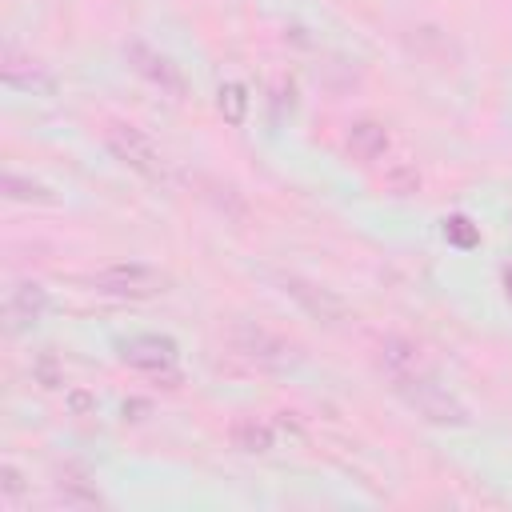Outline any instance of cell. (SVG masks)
I'll list each match as a JSON object with an SVG mask.
<instances>
[{"label":"cell","instance_id":"6da1fadb","mask_svg":"<svg viewBox=\"0 0 512 512\" xmlns=\"http://www.w3.org/2000/svg\"><path fill=\"white\" fill-rule=\"evenodd\" d=\"M392 388H396V396H400L420 420H428V424H440V428H464V424H468L464 400H460L448 384H440L424 364L412 368V372H404V376H396Z\"/></svg>","mask_w":512,"mask_h":512},{"label":"cell","instance_id":"7a4b0ae2","mask_svg":"<svg viewBox=\"0 0 512 512\" xmlns=\"http://www.w3.org/2000/svg\"><path fill=\"white\" fill-rule=\"evenodd\" d=\"M92 288L104 292V296H116V300H152L160 292H168V276L152 264H140V260H120V264H108L92 276Z\"/></svg>","mask_w":512,"mask_h":512},{"label":"cell","instance_id":"3957f363","mask_svg":"<svg viewBox=\"0 0 512 512\" xmlns=\"http://www.w3.org/2000/svg\"><path fill=\"white\" fill-rule=\"evenodd\" d=\"M104 144H108V152H112L124 168L140 172L144 180H164V176H168V164H164L160 148H156L152 136L140 132L136 124H108V128H104Z\"/></svg>","mask_w":512,"mask_h":512},{"label":"cell","instance_id":"277c9868","mask_svg":"<svg viewBox=\"0 0 512 512\" xmlns=\"http://www.w3.org/2000/svg\"><path fill=\"white\" fill-rule=\"evenodd\" d=\"M232 348H236L244 360H252L256 368H288V364L300 360L296 344H288L284 336L268 332L264 324H240V328L232 332Z\"/></svg>","mask_w":512,"mask_h":512},{"label":"cell","instance_id":"5b68a950","mask_svg":"<svg viewBox=\"0 0 512 512\" xmlns=\"http://www.w3.org/2000/svg\"><path fill=\"white\" fill-rule=\"evenodd\" d=\"M124 56H128V64H132L152 88H160V92L172 96V100H184L188 80H184V72H180V64H176L172 56H164L160 48H152V44H144V40H132V44L124 48Z\"/></svg>","mask_w":512,"mask_h":512},{"label":"cell","instance_id":"8992f818","mask_svg":"<svg viewBox=\"0 0 512 512\" xmlns=\"http://www.w3.org/2000/svg\"><path fill=\"white\" fill-rule=\"evenodd\" d=\"M176 340L172 336H156V332H140V336H128L120 344V360L136 372H152V376H164L176 368Z\"/></svg>","mask_w":512,"mask_h":512},{"label":"cell","instance_id":"52a82bcc","mask_svg":"<svg viewBox=\"0 0 512 512\" xmlns=\"http://www.w3.org/2000/svg\"><path fill=\"white\" fill-rule=\"evenodd\" d=\"M44 312H48V292L36 280H16L4 292V328H8V336L32 332L44 320Z\"/></svg>","mask_w":512,"mask_h":512},{"label":"cell","instance_id":"ba28073f","mask_svg":"<svg viewBox=\"0 0 512 512\" xmlns=\"http://www.w3.org/2000/svg\"><path fill=\"white\" fill-rule=\"evenodd\" d=\"M280 288H284L312 320H320V324H340V320L348 316V304H344L332 288H324V284H312V280H304V276H280Z\"/></svg>","mask_w":512,"mask_h":512},{"label":"cell","instance_id":"9c48e42d","mask_svg":"<svg viewBox=\"0 0 512 512\" xmlns=\"http://www.w3.org/2000/svg\"><path fill=\"white\" fill-rule=\"evenodd\" d=\"M4 84L24 96H56V76L32 56H20L12 44L4 48Z\"/></svg>","mask_w":512,"mask_h":512},{"label":"cell","instance_id":"30bf717a","mask_svg":"<svg viewBox=\"0 0 512 512\" xmlns=\"http://www.w3.org/2000/svg\"><path fill=\"white\" fill-rule=\"evenodd\" d=\"M388 144H392V136L380 120H352L348 132H344V152L356 164H376L388 152Z\"/></svg>","mask_w":512,"mask_h":512},{"label":"cell","instance_id":"8fae6325","mask_svg":"<svg viewBox=\"0 0 512 512\" xmlns=\"http://www.w3.org/2000/svg\"><path fill=\"white\" fill-rule=\"evenodd\" d=\"M228 444L244 456H268L276 448V424L260 420V416H240L228 428Z\"/></svg>","mask_w":512,"mask_h":512},{"label":"cell","instance_id":"7c38bea8","mask_svg":"<svg viewBox=\"0 0 512 512\" xmlns=\"http://www.w3.org/2000/svg\"><path fill=\"white\" fill-rule=\"evenodd\" d=\"M424 360H420V348L412 344V340H404V336H388L384 344H380V368L388 372V380H396V376H404V372H412V368H420Z\"/></svg>","mask_w":512,"mask_h":512},{"label":"cell","instance_id":"4fadbf2b","mask_svg":"<svg viewBox=\"0 0 512 512\" xmlns=\"http://www.w3.org/2000/svg\"><path fill=\"white\" fill-rule=\"evenodd\" d=\"M380 188L388 196H416L420 192V172L412 160H392L384 172H380Z\"/></svg>","mask_w":512,"mask_h":512},{"label":"cell","instance_id":"5bb4252c","mask_svg":"<svg viewBox=\"0 0 512 512\" xmlns=\"http://www.w3.org/2000/svg\"><path fill=\"white\" fill-rule=\"evenodd\" d=\"M56 496L64 500V504H72V508H80V504H100V492L88 484V476L84 472H76V468H64L60 476H56Z\"/></svg>","mask_w":512,"mask_h":512},{"label":"cell","instance_id":"9a60e30c","mask_svg":"<svg viewBox=\"0 0 512 512\" xmlns=\"http://www.w3.org/2000/svg\"><path fill=\"white\" fill-rule=\"evenodd\" d=\"M216 108H220V116H224L228 124H244V116H248V88H244L240 80L220 84V92H216Z\"/></svg>","mask_w":512,"mask_h":512},{"label":"cell","instance_id":"2e32d148","mask_svg":"<svg viewBox=\"0 0 512 512\" xmlns=\"http://www.w3.org/2000/svg\"><path fill=\"white\" fill-rule=\"evenodd\" d=\"M4 196L20 200V204H52V192L44 184H36V180H28V176H20L12 168L4 172Z\"/></svg>","mask_w":512,"mask_h":512},{"label":"cell","instance_id":"e0dca14e","mask_svg":"<svg viewBox=\"0 0 512 512\" xmlns=\"http://www.w3.org/2000/svg\"><path fill=\"white\" fill-rule=\"evenodd\" d=\"M444 240L456 244V248H476L480 244V228L468 216H448L444 220Z\"/></svg>","mask_w":512,"mask_h":512},{"label":"cell","instance_id":"ac0fdd59","mask_svg":"<svg viewBox=\"0 0 512 512\" xmlns=\"http://www.w3.org/2000/svg\"><path fill=\"white\" fill-rule=\"evenodd\" d=\"M32 376H36V384L40 388H60V364H56V356L52 352H40L36 356V364H32Z\"/></svg>","mask_w":512,"mask_h":512},{"label":"cell","instance_id":"d6986e66","mask_svg":"<svg viewBox=\"0 0 512 512\" xmlns=\"http://www.w3.org/2000/svg\"><path fill=\"white\" fill-rule=\"evenodd\" d=\"M24 472L16 468V464H0V496L4 500H16V496H24Z\"/></svg>","mask_w":512,"mask_h":512},{"label":"cell","instance_id":"ffe728a7","mask_svg":"<svg viewBox=\"0 0 512 512\" xmlns=\"http://www.w3.org/2000/svg\"><path fill=\"white\" fill-rule=\"evenodd\" d=\"M68 404H72V412H88V408H92L96 400H92L88 392H80V388H72V392H68Z\"/></svg>","mask_w":512,"mask_h":512},{"label":"cell","instance_id":"44dd1931","mask_svg":"<svg viewBox=\"0 0 512 512\" xmlns=\"http://www.w3.org/2000/svg\"><path fill=\"white\" fill-rule=\"evenodd\" d=\"M144 412H152L148 400H128V404H124V420H144Z\"/></svg>","mask_w":512,"mask_h":512},{"label":"cell","instance_id":"7402d4cb","mask_svg":"<svg viewBox=\"0 0 512 512\" xmlns=\"http://www.w3.org/2000/svg\"><path fill=\"white\" fill-rule=\"evenodd\" d=\"M504 284H508V296H512V268L504 272Z\"/></svg>","mask_w":512,"mask_h":512}]
</instances>
